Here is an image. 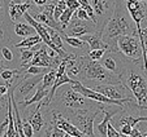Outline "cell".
Here are the masks:
<instances>
[{
	"label": "cell",
	"instance_id": "cell-1",
	"mask_svg": "<svg viewBox=\"0 0 147 137\" xmlns=\"http://www.w3.org/2000/svg\"><path fill=\"white\" fill-rule=\"evenodd\" d=\"M136 22L133 21L129 13L125 0H115V9L111 18L108 19L106 27L103 30V40L108 44L109 49L116 48V40L120 35L131 34L138 35L137 27H134Z\"/></svg>",
	"mask_w": 147,
	"mask_h": 137
},
{
	"label": "cell",
	"instance_id": "cell-2",
	"mask_svg": "<svg viewBox=\"0 0 147 137\" xmlns=\"http://www.w3.org/2000/svg\"><path fill=\"white\" fill-rule=\"evenodd\" d=\"M50 107L57 111H68V110H74V109H87V107H92L90 98L86 96H83L81 92L73 89L72 85L67 84V87L63 88V85L57 88L55 96H53L52 101L50 104Z\"/></svg>",
	"mask_w": 147,
	"mask_h": 137
},
{
	"label": "cell",
	"instance_id": "cell-3",
	"mask_svg": "<svg viewBox=\"0 0 147 137\" xmlns=\"http://www.w3.org/2000/svg\"><path fill=\"white\" fill-rule=\"evenodd\" d=\"M121 82L124 85L129 88V90L131 92V94L134 96L137 104L141 106L147 107V79L138 72L137 70H134L133 66H128L125 71L122 72Z\"/></svg>",
	"mask_w": 147,
	"mask_h": 137
},
{
	"label": "cell",
	"instance_id": "cell-4",
	"mask_svg": "<svg viewBox=\"0 0 147 137\" xmlns=\"http://www.w3.org/2000/svg\"><path fill=\"white\" fill-rule=\"evenodd\" d=\"M80 78L85 82L91 80V82H98V83H113V84H121V78L119 75L113 74V72L108 71L104 66L100 63V61L91 60L87 55L85 63L82 66Z\"/></svg>",
	"mask_w": 147,
	"mask_h": 137
},
{
	"label": "cell",
	"instance_id": "cell-5",
	"mask_svg": "<svg viewBox=\"0 0 147 137\" xmlns=\"http://www.w3.org/2000/svg\"><path fill=\"white\" fill-rule=\"evenodd\" d=\"M100 112L102 111H100L99 106H98L95 110H94V107L68 110V111L63 112V115H65L73 124H76L86 136H95L94 134V120Z\"/></svg>",
	"mask_w": 147,
	"mask_h": 137
},
{
	"label": "cell",
	"instance_id": "cell-6",
	"mask_svg": "<svg viewBox=\"0 0 147 137\" xmlns=\"http://www.w3.org/2000/svg\"><path fill=\"white\" fill-rule=\"evenodd\" d=\"M115 51L121 52L129 60L143 61V53H142V47H141V41H139L138 35H131V34L120 35L116 40Z\"/></svg>",
	"mask_w": 147,
	"mask_h": 137
},
{
	"label": "cell",
	"instance_id": "cell-7",
	"mask_svg": "<svg viewBox=\"0 0 147 137\" xmlns=\"http://www.w3.org/2000/svg\"><path fill=\"white\" fill-rule=\"evenodd\" d=\"M129 58H126L121 52L113 49H107L104 56L100 58V63L108 70V71L113 72V74L121 76L122 72L125 71L126 65L129 62Z\"/></svg>",
	"mask_w": 147,
	"mask_h": 137
},
{
	"label": "cell",
	"instance_id": "cell-8",
	"mask_svg": "<svg viewBox=\"0 0 147 137\" xmlns=\"http://www.w3.org/2000/svg\"><path fill=\"white\" fill-rule=\"evenodd\" d=\"M45 74H39V75H31L26 74L24 76V79L16 85V88L13 89V96L16 98L17 102L26 101L31 97V92L34 88L38 87V84L42 82Z\"/></svg>",
	"mask_w": 147,
	"mask_h": 137
},
{
	"label": "cell",
	"instance_id": "cell-9",
	"mask_svg": "<svg viewBox=\"0 0 147 137\" xmlns=\"http://www.w3.org/2000/svg\"><path fill=\"white\" fill-rule=\"evenodd\" d=\"M95 16H96V27L98 31L104 30L108 19L111 18L115 9V0H90Z\"/></svg>",
	"mask_w": 147,
	"mask_h": 137
},
{
	"label": "cell",
	"instance_id": "cell-10",
	"mask_svg": "<svg viewBox=\"0 0 147 137\" xmlns=\"http://www.w3.org/2000/svg\"><path fill=\"white\" fill-rule=\"evenodd\" d=\"M65 34L70 36H77V38H81L85 34H91L98 31L96 23L92 21H86V19H81L78 17H76L73 14L72 19H70L69 25L65 27Z\"/></svg>",
	"mask_w": 147,
	"mask_h": 137
},
{
	"label": "cell",
	"instance_id": "cell-11",
	"mask_svg": "<svg viewBox=\"0 0 147 137\" xmlns=\"http://www.w3.org/2000/svg\"><path fill=\"white\" fill-rule=\"evenodd\" d=\"M82 40L87 43L90 49H109L108 44L103 40V33L102 31H95L91 34H85L81 36Z\"/></svg>",
	"mask_w": 147,
	"mask_h": 137
},
{
	"label": "cell",
	"instance_id": "cell-12",
	"mask_svg": "<svg viewBox=\"0 0 147 137\" xmlns=\"http://www.w3.org/2000/svg\"><path fill=\"white\" fill-rule=\"evenodd\" d=\"M31 8V3L26 1V3H14V1H9L8 11H9V17L13 22L21 21V18L24 17L25 12H28Z\"/></svg>",
	"mask_w": 147,
	"mask_h": 137
},
{
	"label": "cell",
	"instance_id": "cell-13",
	"mask_svg": "<svg viewBox=\"0 0 147 137\" xmlns=\"http://www.w3.org/2000/svg\"><path fill=\"white\" fill-rule=\"evenodd\" d=\"M50 93V89L48 88H43L40 85V83L38 84V87H36V90H35V93H33V96L30 97L29 100H26V101H21L18 102V105L21 106V110H25L28 106H31V105L34 104H38V102H40L42 100L45 98L47 94Z\"/></svg>",
	"mask_w": 147,
	"mask_h": 137
},
{
	"label": "cell",
	"instance_id": "cell-14",
	"mask_svg": "<svg viewBox=\"0 0 147 137\" xmlns=\"http://www.w3.org/2000/svg\"><path fill=\"white\" fill-rule=\"evenodd\" d=\"M43 43V41H42ZM42 44H36V45H34V47L31 48H21L20 49V60H21V68H24V70H26V67H28L29 62L31 61V58L34 57V53L36 52V51L40 48Z\"/></svg>",
	"mask_w": 147,
	"mask_h": 137
},
{
	"label": "cell",
	"instance_id": "cell-15",
	"mask_svg": "<svg viewBox=\"0 0 147 137\" xmlns=\"http://www.w3.org/2000/svg\"><path fill=\"white\" fill-rule=\"evenodd\" d=\"M14 34L24 39V38H26V36L36 34V30L29 22L28 23H26V22H14Z\"/></svg>",
	"mask_w": 147,
	"mask_h": 137
},
{
	"label": "cell",
	"instance_id": "cell-16",
	"mask_svg": "<svg viewBox=\"0 0 147 137\" xmlns=\"http://www.w3.org/2000/svg\"><path fill=\"white\" fill-rule=\"evenodd\" d=\"M42 41H43V40H42L40 35L36 33V34H34V35L26 36V38H24L21 41L14 43L13 45L16 48H31V47H34V45H36V44L42 43Z\"/></svg>",
	"mask_w": 147,
	"mask_h": 137
},
{
	"label": "cell",
	"instance_id": "cell-17",
	"mask_svg": "<svg viewBox=\"0 0 147 137\" xmlns=\"http://www.w3.org/2000/svg\"><path fill=\"white\" fill-rule=\"evenodd\" d=\"M61 36H63V39H64V41L68 44V45H70V47L76 48V49H82V48L86 47V41L82 40L81 38H77V36H70V35H67V34H61Z\"/></svg>",
	"mask_w": 147,
	"mask_h": 137
},
{
	"label": "cell",
	"instance_id": "cell-18",
	"mask_svg": "<svg viewBox=\"0 0 147 137\" xmlns=\"http://www.w3.org/2000/svg\"><path fill=\"white\" fill-rule=\"evenodd\" d=\"M56 70H57V68H51L50 71L43 75V79H42V82H40V85L43 88H48V89L52 88L53 83H55V79H56Z\"/></svg>",
	"mask_w": 147,
	"mask_h": 137
},
{
	"label": "cell",
	"instance_id": "cell-19",
	"mask_svg": "<svg viewBox=\"0 0 147 137\" xmlns=\"http://www.w3.org/2000/svg\"><path fill=\"white\" fill-rule=\"evenodd\" d=\"M74 12L76 11H73V9L67 8L64 11V13L60 16V18H59V23H60V26H61V29H63V30H65V27L69 25V22H70V19H72Z\"/></svg>",
	"mask_w": 147,
	"mask_h": 137
},
{
	"label": "cell",
	"instance_id": "cell-20",
	"mask_svg": "<svg viewBox=\"0 0 147 137\" xmlns=\"http://www.w3.org/2000/svg\"><path fill=\"white\" fill-rule=\"evenodd\" d=\"M51 70V67H43V66H36V65H30L28 68L25 70L26 74H31V75H39V74H46Z\"/></svg>",
	"mask_w": 147,
	"mask_h": 137
},
{
	"label": "cell",
	"instance_id": "cell-21",
	"mask_svg": "<svg viewBox=\"0 0 147 137\" xmlns=\"http://www.w3.org/2000/svg\"><path fill=\"white\" fill-rule=\"evenodd\" d=\"M0 55H1V57H3V60L5 61V62H8V63L13 62V60H14V55H13V51H12L11 48H8V47H3L1 49H0Z\"/></svg>",
	"mask_w": 147,
	"mask_h": 137
},
{
	"label": "cell",
	"instance_id": "cell-22",
	"mask_svg": "<svg viewBox=\"0 0 147 137\" xmlns=\"http://www.w3.org/2000/svg\"><path fill=\"white\" fill-rule=\"evenodd\" d=\"M106 51H107V49H90L89 52H87V55H89V57L91 58V60L100 61V58L104 56Z\"/></svg>",
	"mask_w": 147,
	"mask_h": 137
},
{
	"label": "cell",
	"instance_id": "cell-23",
	"mask_svg": "<svg viewBox=\"0 0 147 137\" xmlns=\"http://www.w3.org/2000/svg\"><path fill=\"white\" fill-rule=\"evenodd\" d=\"M24 133H25V137H31L35 133L33 126H31V123L28 119H24Z\"/></svg>",
	"mask_w": 147,
	"mask_h": 137
},
{
	"label": "cell",
	"instance_id": "cell-24",
	"mask_svg": "<svg viewBox=\"0 0 147 137\" xmlns=\"http://www.w3.org/2000/svg\"><path fill=\"white\" fill-rule=\"evenodd\" d=\"M107 137H124V134L120 131H117L115 128V126H112V123H108V127H107Z\"/></svg>",
	"mask_w": 147,
	"mask_h": 137
},
{
	"label": "cell",
	"instance_id": "cell-25",
	"mask_svg": "<svg viewBox=\"0 0 147 137\" xmlns=\"http://www.w3.org/2000/svg\"><path fill=\"white\" fill-rule=\"evenodd\" d=\"M74 16L76 17H78V18H81V19H86V21H92L91 18H90V16H89V13H87L85 9L81 7V8H78L77 11L74 12Z\"/></svg>",
	"mask_w": 147,
	"mask_h": 137
},
{
	"label": "cell",
	"instance_id": "cell-26",
	"mask_svg": "<svg viewBox=\"0 0 147 137\" xmlns=\"http://www.w3.org/2000/svg\"><path fill=\"white\" fill-rule=\"evenodd\" d=\"M8 123H9V119L8 116L4 118V120L0 123V137H4L7 134V129H8Z\"/></svg>",
	"mask_w": 147,
	"mask_h": 137
},
{
	"label": "cell",
	"instance_id": "cell-27",
	"mask_svg": "<svg viewBox=\"0 0 147 137\" xmlns=\"http://www.w3.org/2000/svg\"><path fill=\"white\" fill-rule=\"evenodd\" d=\"M119 131L121 132L124 136H130L131 134V131H133V127L130 126V124H124L122 127H120Z\"/></svg>",
	"mask_w": 147,
	"mask_h": 137
},
{
	"label": "cell",
	"instance_id": "cell-28",
	"mask_svg": "<svg viewBox=\"0 0 147 137\" xmlns=\"http://www.w3.org/2000/svg\"><path fill=\"white\" fill-rule=\"evenodd\" d=\"M67 7L73 11H77L78 8H81V3L80 0H67Z\"/></svg>",
	"mask_w": 147,
	"mask_h": 137
},
{
	"label": "cell",
	"instance_id": "cell-29",
	"mask_svg": "<svg viewBox=\"0 0 147 137\" xmlns=\"http://www.w3.org/2000/svg\"><path fill=\"white\" fill-rule=\"evenodd\" d=\"M9 92V87L5 83H0V97H7Z\"/></svg>",
	"mask_w": 147,
	"mask_h": 137
},
{
	"label": "cell",
	"instance_id": "cell-30",
	"mask_svg": "<svg viewBox=\"0 0 147 137\" xmlns=\"http://www.w3.org/2000/svg\"><path fill=\"white\" fill-rule=\"evenodd\" d=\"M131 137H144V131L142 132L141 129L138 128V127H133V131H131Z\"/></svg>",
	"mask_w": 147,
	"mask_h": 137
},
{
	"label": "cell",
	"instance_id": "cell-31",
	"mask_svg": "<svg viewBox=\"0 0 147 137\" xmlns=\"http://www.w3.org/2000/svg\"><path fill=\"white\" fill-rule=\"evenodd\" d=\"M48 1H50V0H31L33 5H35V7H43V5H46Z\"/></svg>",
	"mask_w": 147,
	"mask_h": 137
},
{
	"label": "cell",
	"instance_id": "cell-32",
	"mask_svg": "<svg viewBox=\"0 0 147 137\" xmlns=\"http://www.w3.org/2000/svg\"><path fill=\"white\" fill-rule=\"evenodd\" d=\"M7 104H8V96L0 97V112H1V110L4 109V106H7Z\"/></svg>",
	"mask_w": 147,
	"mask_h": 137
},
{
	"label": "cell",
	"instance_id": "cell-33",
	"mask_svg": "<svg viewBox=\"0 0 147 137\" xmlns=\"http://www.w3.org/2000/svg\"><path fill=\"white\" fill-rule=\"evenodd\" d=\"M142 35H143V38H144V39H147V27L142 29Z\"/></svg>",
	"mask_w": 147,
	"mask_h": 137
},
{
	"label": "cell",
	"instance_id": "cell-34",
	"mask_svg": "<svg viewBox=\"0 0 147 137\" xmlns=\"http://www.w3.org/2000/svg\"><path fill=\"white\" fill-rule=\"evenodd\" d=\"M14 3H26V1H30V0H12Z\"/></svg>",
	"mask_w": 147,
	"mask_h": 137
},
{
	"label": "cell",
	"instance_id": "cell-35",
	"mask_svg": "<svg viewBox=\"0 0 147 137\" xmlns=\"http://www.w3.org/2000/svg\"><path fill=\"white\" fill-rule=\"evenodd\" d=\"M3 38V31H0V39Z\"/></svg>",
	"mask_w": 147,
	"mask_h": 137
},
{
	"label": "cell",
	"instance_id": "cell-36",
	"mask_svg": "<svg viewBox=\"0 0 147 137\" xmlns=\"http://www.w3.org/2000/svg\"><path fill=\"white\" fill-rule=\"evenodd\" d=\"M141 3H147V0H139Z\"/></svg>",
	"mask_w": 147,
	"mask_h": 137
},
{
	"label": "cell",
	"instance_id": "cell-37",
	"mask_svg": "<svg viewBox=\"0 0 147 137\" xmlns=\"http://www.w3.org/2000/svg\"><path fill=\"white\" fill-rule=\"evenodd\" d=\"M144 137H147V129L144 131Z\"/></svg>",
	"mask_w": 147,
	"mask_h": 137
},
{
	"label": "cell",
	"instance_id": "cell-38",
	"mask_svg": "<svg viewBox=\"0 0 147 137\" xmlns=\"http://www.w3.org/2000/svg\"><path fill=\"white\" fill-rule=\"evenodd\" d=\"M0 8H1V3H0Z\"/></svg>",
	"mask_w": 147,
	"mask_h": 137
},
{
	"label": "cell",
	"instance_id": "cell-39",
	"mask_svg": "<svg viewBox=\"0 0 147 137\" xmlns=\"http://www.w3.org/2000/svg\"><path fill=\"white\" fill-rule=\"evenodd\" d=\"M146 58H147V53H146Z\"/></svg>",
	"mask_w": 147,
	"mask_h": 137
}]
</instances>
